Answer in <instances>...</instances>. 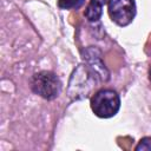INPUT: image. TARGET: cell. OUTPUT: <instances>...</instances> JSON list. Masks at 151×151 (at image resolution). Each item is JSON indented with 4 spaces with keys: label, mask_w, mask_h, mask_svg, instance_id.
Returning a JSON list of instances; mask_svg holds the SVG:
<instances>
[{
    "label": "cell",
    "mask_w": 151,
    "mask_h": 151,
    "mask_svg": "<svg viewBox=\"0 0 151 151\" xmlns=\"http://www.w3.org/2000/svg\"><path fill=\"white\" fill-rule=\"evenodd\" d=\"M109 15L113 22L122 27L130 25L136 17L134 0H111L109 2Z\"/></svg>",
    "instance_id": "3957f363"
},
{
    "label": "cell",
    "mask_w": 151,
    "mask_h": 151,
    "mask_svg": "<svg viewBox=\"0 0 151 151\" xmlns=\"http://www.w3.org/2000/svg\"><path fill=\"white\" fill-rule=\"evenodd\" d=\"M119 107L120 98L113 90H100L91 98V109L99 118H111L116 116Z\"/></svg>",
    "instance_id": "7a4b0ae2"
},
{
    "label": "cell",
    "mask_w": 151,
    "mask_h": 151,
    "mask_svg": "<svg viewBox=\"0 0 151 151\" xmlns=\"http://www.w3.org/2000/svg\"><path fill=\"white\" fill-rule=\"evenodd\" d=\"M136 150L137 151H151V138L150 137H145L143 139H140V142L138 143V145L136 146Z\"/></svg>",
    "instance_id": "52a82bcc"
},
{
    "label": "cell",
    "mask_w": 151,
    "mask_h": 151,
    "mask_svg": "<svg viewBox=\"0 0 151 151\" xmlns=\"http://www.w3.org/2000/svg\"><path fill=\"white\" fill-rule=\"evenodd\" d=\"M31 88L38 96L47 100H52L59 96L61 91V81L55 73L41 71L32 76Z\"/></svg>",
    "instance_id": "6da1fadb"
},
{
    "label": "cell",
    "mask_w": 151,
    "mask_h": 151,
    "mask_svg": "<svg viewBox=\"0 0 151 151\" xmlns=\"http://www.w3.org/2000/svg\"><path fill=\"white\" fill-rule=\"evenodd\" d=\"M84 59L87 61L88 66L91 67V72H93L101 80L109 79V72H107L104 63L101 61L100 52L97 48H94V47L87 48L84 53Z\"/></svg>",
    "instance_id": "277c9868"
},
{
    "label": "cell",
    "mask_w": 151,
    "mask_h": 151,
    "mask_svg": "<svg viewBox=\"0 0 151 151\" xmlns=\"http://www.w3.org/2000/svg\"><path fill=\"white\" fill-rule=\"evenodd\" d=\"M150 80H151V68H150Z\"/></svg>",
    "instance_id": "ba28073f"
},
{
    "label": "cell",
    "mask_w": 151,
    "mask_h": 151,
    "mask_svg": "<svg viewBox=\"0 0 151 151\" xmlns=\"http://www.w3.org/2000/svg\"><path fill=\"white\" fill-rule=\"evenodd\" d=\"M57 4L60 9H78L85 4V0H58Z\"/></svg>",
    "instance_id": "8992f818"
},
{
    "label": "cell",
    "mask_w": 151,
    "mask_h": 151,
    "mask_svg": "<svg viewBox=\"0 0 151 151\" xmlns=\"http://www.w3.org/2000/svg\"><path fill=\"white\" fill-rule=\"evenodd\" d=\"M111 0H90L86 9H85V18L88 21H98L103 15V7L109 5Z\"/></svg>",
    "instance_id": "5b68a950"
}]
</instances>
